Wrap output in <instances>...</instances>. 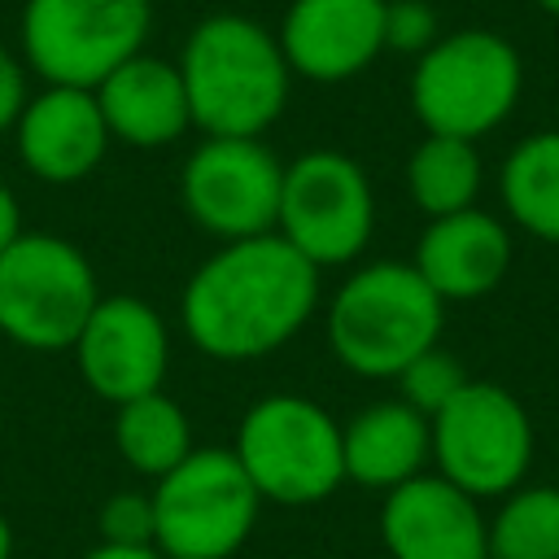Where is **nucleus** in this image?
<instances>
[{
  "label": "nucleus",
  "instance_id": "9b49d317",
  "mask_svg": "<svg viewBox=\"0 0 559 559\" xmlns=\"http://www.w3.org/2000/svg\"><path fill=\"white\" fill-rule=\"evenodd\" d=\"M284 166L280 157L249 135H205L179 175L188 218L227 240H249L275 231L280 218Z\"/></svg>",
  "mask_w": 559,
  "mask_h": 559
},
{
  "label": "nucleus",
  "instance_id": "c756f323",
  "mask_svg": "<svg viewBox=\"0 0 559 559\" xmlns=\"http://www.w3.org/2000/svg\"><path fill=\"white\" fill-rule=\"evenodd\" d=\"M542 13H550V17H559V0H533Z\"/></svg>",
  "mask_w": 559,
  "mask_h": 559
},
{
  "label": "nucleus",
  "instance_id": "5701e85b",
  "mask_svg": "<svg viewBox=\"0 0 559 559\" xmlns=\"http://www.w3.org/2000/svg\"><path fill=\"white\" fill-rule=\"evenodd\" d=\"M467 384V371L459 367L454 354H445L441 345L424 349L419 358H411L402 371H397V389H402V402L415 406L419 415H437L459 389Z\"/></svg>",
  "mask_w": 559,
  "mask_h": 559
},
{
  "label": "nucleus",
  "instance_id": "1a4fd4ad",
  "mask_svg": "<svg viewBox=\"0 0 559 559\" xmlns=\"http://www.w3.org/2000/svg\"><path fill=\"white\" fill-rule=\"evenodd\" d=\"M437 476L463 493L502 498L524 485L533 463V419L515 393L493 380H467L432 419Z\"/></svg>",
  "mask_w": 559,
  "mask_h": 559
},
{
  "label": "nucleus",
  "instance_id": "4be33fe9",
  "mask_svg": "<svg viewBox=\"0 0 559 559\" xmlns=\"http://www.w3.org/2000/svg\"><path fill=\"white\" fill-rule=\"evenodd\" d=\"M489 559H559V485H520L489 520Z\"/></svg>",
  "mask_w": 559,
  "mask_h": 559
},
{
  "label": "nucleus",
  "instance_id": "ddd939ff",
  "mask_svg": "<svg viewBox=\"0 0 559 559\" xmlns=\"http://www.w3.org/2000/svg\"><path fill=\"white\" fill-rule=\"evenodd\" d=\"M380 542L389 559H489V520L445 476H411L384 493Z\"/></svg>",
  "mask_w": 559,
  "mask_h": 559
},
{
  "label": "nucleus",
  "instance_id": "b1692460",
  "mask_svg": "<svg viewBox=\"0 0 559 559\" xmlns=\"http://www.w3.org/2000/svg\"><path fill=\"white\" fill-rule=\"evenodd\" d=\"M437 39V9L428 0H384V52L419 57Z\"/></svg>",
  "mask_w": 559,
  "mask_h": 559
},
{
  "label": "nucleus",
  "instance_id": "6ab92c4d",
  "mask_svg": "<svg viewBox=\"0 0 559 559\" xmlns=\"http://www.w3.org/2000/svg\"><path fill=\"white\" fill-rule=\"evenodd\" d=\"M498 197L515 227L559 245V131H533L502 157Z\"/></svg>",
  "mask_w": 559,
  "mask_h": 559
},
{
  "label": "nucleus",
  "instance_id": "0eeeda50",
  "mask_svg": "<svg viewBox=\"0 0 559 559\" xmlns=\"http://www.w3.org/2000/svg\"><path fill=\"white\" fill-rule=\"evenodd\" d=\"M100 288L87 253L52 231H22L0 253V332L26 349H70Z\"/></svg>",
  "mask_w": 559,
  "mask_h": 559
},
{
  "label": "nucleus",
  "instance_id": "423d86ee",
  "mask_svg": "<svg viewBox=\"0 0 559 559\" xmlns=\"http://www.w3.org/2000/svg\"><path fill=\"white\" fill-rule=\"evenodd\" d=\"M153 546L166 559H231L258 524V489L223 445H197L153 480Z\"/></svg>",
  "mask_w": 559,
  "mask_h": 559
},
{
  "label": "nucleus",
  "instance_id": "aec40b11",
  "mask_svg": "<svg viewBox=\"0 0 559 559\" xmlns=\"http://www.w3.org/2000/svg\"><path fill=\"white\" fill-rule=\"evenodd\" d=\"M114 445H118V454H122V463L131 472L153 476V480L166 476L170 467H179L197 450L192 445V424H188L183 406L175 397H166L162 389L118 406Z\"/></svg>",
  "mask_w": 559,
  "mask_h": 559
},
{
  "label": "nucleus",
  "instance_id": "39448f33",
  "mask_svg": "<svg viewBox=\"0 0 559 559\" xmlns=\"http://www.w3.org/2000/svg\"><path fill=\"white\" fill-rule=\"evenodd\" d=\"M231 454L262 502L310 507L345 485L341 419L301 393H271L253 402L236 428Z\"/></svg>",
  "mask_w": 559,
  "mask_h": 559
},
{
  "label": "nucleus",
  "instance_id": "7ed1b4c3",
  "mask_svg": "<svg viewBox=\"0 0 559 559\" xmlns=\"http://www.w3.org/2000/svg\"><path fill=\"white\" fill-rule=\"evenodd\" d=\"M445 301L411 262L358 266L328 306V345L336 362L367 380H397V371L441 341Z\"/></svg>",
  "mask_w": 559,
  "mask_h": 559
},
{
  "label": "nucleus",
  "instance_id": "a211bd4d",
  "mask_svg": "<svg viewBox=\"0 0 559 559\" xmlns=\"http://www.w3.org/2000/svg\"><path fill=\"white\" fill-rule=\"evenodd\" d=\"M341 459L345 480L389 493L402 480L419 476L432 459V424L402 397L371 402L349 415V424H341Z\"/></svg>",
  "mask_w": 559,
  "mask_h": 559
},
{
  "label": "nucleus",
  "instance_id": "f8f14e48",
  "mask_svg": "<svg viewBox=\"0 0 559 559\" xmlns=\"http://www.w3.org/2000/svg\"><path fill=\"white\" fill-rule=\"evenodd\" d=\"M70 349L83 384L114 406L157 393L166 384V367H170L166 319L131 293L100 297Z\"/></svg>",
  "mask_w": 559,
  "mask_h": 559
},
{
  "label": "nucleus",
  "instance_id": "c85d7f7f",
  "mask_svg": "<svg viewBox=\"0 0 559 559\" xmlns=\"http://www.w3.org/2000/svg\"><path fill=\"white\" fill-rule=\"evenodd\" d=\"M0 559H13V528L4 520V511H0Z\"/></svg>",
  "mask_w": 559,
  "mask_h": 559
},
{
  "label": "nucleus",
  "instance_id": "cd10ccee",
  "mask_svg": "<svg viewBox=\"0 0 559 559\" xmlns=\"http://www.w3.org/2000/svg\"><path fill=\"white\" fill-rule=\"evenodd\" d=\"M83 559H166V555L157 546H114V542H100Z\"/></svg>",
  "mask_w": 559,
  "mask_h": 559
},
{
  "label": "nucleus",
  "instance_id": "4468645a",
  "mask_svg": "<svg viewBox=\"0 0 559 559\" xmlns=\"http://www.w3.org/2000/svg\"><path fill=\"white\" fill-rule=\"evenodd\" d=\"M275 39L293 74L354 79L384 52V0H293Z\"/></svg>",
  "mask_w": 559,
  "mask_h": 559
},
{
  "label": "nucleus",
  "instance_id": "20e7f679",
  "mask_svg": "<svg viewBox=\"0 0 559 559\" xmlns=\"http://www.w3.org/2000/svg\"><path fill=\"white\" fill-rule=\"evenodd\" d=\"M524 92V61L498 31L472 26L441 35L411 70V109L428 135L480 140L498 131Z\"/></svg>",
  "mask_w": 559,
  "mask_h": 559
},
{
  "label": "nucleus",
  "instance_id": "dca6fc26",
  "mask_svg": "<svg viewBox=\"0 0 559 559\" xmlns=\"http://www.w3.org/2000/svg\"><path fill=\"white\" fill-rule=\"evenodd\" d=\"M411 266L441 301H476L511 271V231L489 210H459L428 218Z\"/></svg>",
  "mask_w": 559,
  "mask_h": 559
},
{
  "label": "nucleus",
  "instance_id": "2eb2a0df",
  "mask_svg": "<svg viewBox=\"0 0 559 559\" xmlns=\"http://www.w3.org/2000/svg\"><path fill=\"white\" fill-rule=\"evenodd\" d=\"M22 166L44 183H79L87 179L109 148V127L87 87H44L26 96L13 122Z\"/></svg>",
  "mask_w": 559,
  "mask_h": 559
},
{
  "label": "nucleus",
  "instance_id": "393cba45",
  "mask_svg": "<svg viewBox=\"0 0 559 559\" xmlns=\"http://www.w3.org/2000/svg\"><path fill=\"white\" fill-rule=\"evenodd\" d=\"M96 524H100V542H114V546H153V493L122 489V493L105 498Z\"/></svg>",
  "mask_w": 559,
  "mask_h": 559
},
{
  "label": "nucleus",
  "instance_id": "412c9836",
  "mask_svg": "<svg viewBox=\"0 0 559 559\" xmlns=\"http://www.w3.org/2000/svg\"><path fill=\"white\" fill-rule=\"evenodd\" d=\"M480 179H485V166L472 140L424 135L406 157V192L428 218L472 210Z\"/></svg>",
  "mask_w": 559,
  "mask_h": 559
},
{
  "label": "nucleus",
  "instance_id": "f257e3e1",
  "mask_svg": "<svg viewBox=\"0 0 559 559\" xmlns=\"http://www.w3.org/2000/svg\"><path fill=\"white\" fill-rule=\"evenodd\" d=\"M319 306V266L284 236L218 245L183 284L179 323L218 362H253L288 345Z\"/></svg>",
  "mask_w": 559,
  "mask_h": 559
},
{
  "label": "nucleus",
  "instance_id": "bb28decb",
  "mask_svg": "<svg viewBox=\"0 0 559 559\" xmlns=\"http://www.w3.org/2000/svg\"><path fill=\"white\" fill-rule=\"evenodd\" d=\"M22 236V205L9 183H0V253Z\"/></svg>",
  "mask_w": 559,
  "mask_h": 559
},
{
  "label": "nucleus",
  "instance_id": "a878e982",
  "mask_svg": "<svg viewBox=\"0 0 559 559\" xmlns=\"http://www.w3.org/2000/svg\"><path fill=\"white\" fill-rule=\"evenodd\" d=\"M22 105H26V74L17 66V57L0 44V131H9L17 122Z\"/></svg>",
  "mask_w": 559,
  "mask_h": 559
},
{
  "label": "nucleus",
  "instance_id": "f03ea898",
  "mask_svg": "<svg viewBox=\"0 0 559 559\" xmlns=\"http://www.w3.org/2000/svg\"><path fill=\"white\" fill-rule=\"evenodd\" d=\"M179 79L188 92L192 127L205 135H249L262 131L288 105V61L280 39L240 13H214L192 26L179 52Z\"/></svg>",
  "mask_w": 559,
  "mask_h": 559
},
{
  "label": "nucleus",
  "instance_id": "6e6552de",
  "mask_svg": "<svg viewBox=\"0 0 559 559\" xmlns=\"http://www.w3.org/2000/svg\"><path fill=\"white\" fill-rule=\"evenodd\" d=\"M148 0H26L22 57L52 87L96 92L122 61L144 52Z\"/></svg>",
  "mask_w": 559,
  "mask_h": 559
},
{
  "label": "nucleus",
  "instance_id": "9d476101",
  "mask_svg": "<svg viewBox=\"0 0 559 559\" xmlns=\"http://www.w3.org/2000/svg\"><path fill=\"white\" fill-rule=\"evenodd\" d=\"M376 231V197L367 170L336 148H310L284 166L275 236L310 266L354 262Z\"/></svg>",
  "mask_w": 559,
  "mask_h": 559
},
{
  "label": "nucleus",
  "instance_id": "f3484780",
  "mask_svg": "<svg viewBox=\"0 0 559 559\" xmlns=\"http://www.w3.org/2000/svg\"><path fill=\"white\" fill-rule=\"evenodd\" d=\"M96 105L105 114L109 140H122L131 148H162L192 127L179 66L153 52H135L131 61H122L96 87Z\"/></svg>",
  "mask_w": 559,
  "mask_h": 559
}]
</instances>
